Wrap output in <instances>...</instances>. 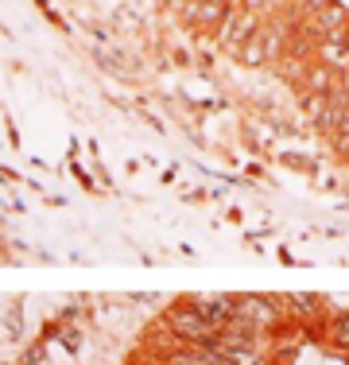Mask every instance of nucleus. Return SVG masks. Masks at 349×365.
I'll use <instances>...</instances> for the list:
<instances>
[{
	"instance_id": "1",
	"label": "nucleus",
	"mask_w": 349,
	"mask_h": 365,
	"mask_svg": "<svg viewBox=\"0 0 349 365\" xmlns=\"http://www.w3.org/2000/svg\"><path fill=\"white\" fill-rule=\"evenodd\" d=\"M163 327H167L179 342H187V346H209V342H214V334H217V327L209 323V319L190 299H179L174 307L163 311Z\"/></svg>"
},
{
	"instance_id": "3",
	"label": "nucleus",
	"mask_w": 349,
	"mask_h": 365,
	"mask_svg": "<svg viewBox=\"0 0 349 365\" xmlns=\"http://www.w3.org/2000/svg\"><path fill=\"white\" fill-rule=\"evenodd\" d=\"M190 303H194L198 311L214 323L217 330H222L225 323H233L237 319V307H233V295H222V292H198V295H187Z\"/></svg>"
},
{
	"instance_id": "7",
	"label": "nucleus",
	"mask_w": 349,
	"mask_h": 365,
	"mask_svg": "<svg viewBox=\"0 0 349 365\" xmlns=\"http://www.w3.org/2000/svg\"><path fill=\"white\" fill-rule=\"evenodd\" d=\"M342 361H345V365H349V350H342Z\"/></svg>"
},
{
	"instance_id": "5",
	"label": "nucleus",
	"mask_w": 349,
	"mask_h": 365,
	"mask_svg": "<svg viewBox=\"0 0 349 365\" xmlns=\"http://www.w3.org/2000/svg\"><path fill=\"white\" fill-rule=\"evenodd\" d=\"M237 55H241L244 66H264V63H268V51H264V43H260V31H256V36H252L249 43H244Z\"/></svg>"
},
{
	"instance_id": "4",
	"label": "nucleus",
	"mask_w": 349,
	"mask_h": 365,
	"mask_svg": "<svg viewBox=\"0 0 349 365\" xmlns=\"http://www.w3.org/2000/svg\"><path fill=\"white\" fill-rule=\"evenodd\" d=\"M322 334H326V342L334 346L338 354H342V350H349V311H345V315H334V319H326V323H322Z\"/></svg>"
},
{
	"instance_id": "2",
	"label": "nucleus",
	"mask_w": 349,
	"mask_h": 365,
	"mask_svg": "<svg viewBox=\"0 0 349 365\" xmlns=\"http://www.w3.org/2000/svg\"><path fill=\"white\" fill-rule=\"evenodd\" d=\"M283 299V311L291 323H299L303 330H314L322 315H326V295H314V292H287L279 295Z\"/></svg>"
},
{
	"instance_id": "6",
	"label": "nucleus",
	"mask_w": 349,
	"mask_h": 365,
	"mask_svg": "<svg viewBox=\"0 0 349 365\" xmlns=\"http://www.w3.org/2000/svg\"><path fill=\"white\" fill-rule=\"evenodd\" d=\"M128 365H163V361H160V358H152V354H136V358L128 361Z\"/></svg>"
}]
</instances>
